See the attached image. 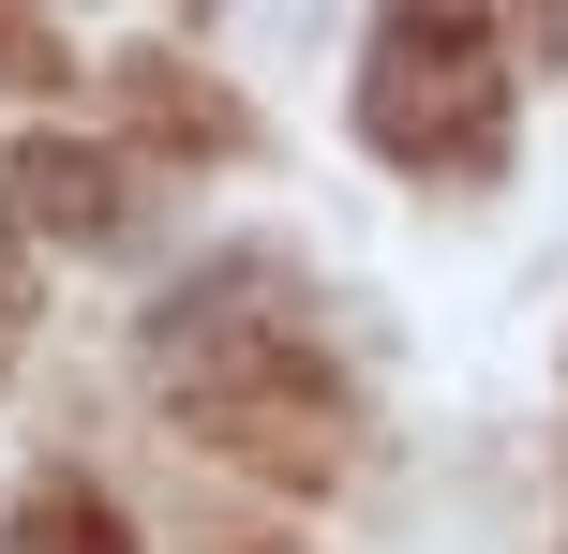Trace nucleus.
I'll return each mask as SVG.
<instances>
[{"label": "nucleus", "mask_w": 568, "mask_h": 554, "mask_svg": "<svg viewBox=\"0 0 568 554\" xmlns=\"http://www.w3.org/2000/svg\"><path fill=\"white\" fill-rule=\"evenodd\" d=\"M494 120V30L479 0H389V46H374V135L404 150H479Z\"/></svg>", "instance_id": "nucleus-1"}]
</instances>
